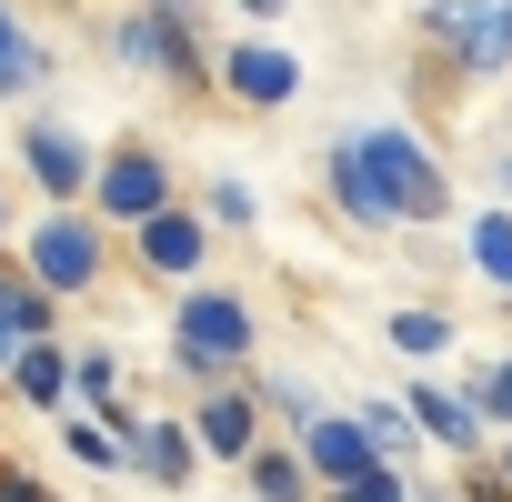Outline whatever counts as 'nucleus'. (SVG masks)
I'll use <instances>...</instances> for the list:
<instances>
[{
  "label": "nucleus",
  "mask_w": 512,
  "mask_h": 502,
  "mask_svg": "<svg viewBox=\"0 0 512 502\" xmlns=\"http://www.w3.org/2000/svg\"><path fill=\"white\" fill-rule=\"evenodd\" d=\"M21 251V221H11V191H0V262H11Z\"/></svg>",
  "instance_id": "33"
},
{
  "label": "nucleus",
  "mask_w": 512,
  "mask_h": 502,
  "mask_svg": "<svg viewBox=\"0 0 512 502\" xmlns=\"http://www.w3.org/2000/svg\"><path fill=\"white\" fill-rule=\"evenodd\" d=\"M61 312H71V302H61V292H41V282L21 272V251H11V262H0V322H11L21 342H51V332H61Z\"/></svg>",
  "instance_id": "20"
},
{
  "label": "nucleus",
  "mask_w": 512,
  "mask_h": 502,
  "mask_svg": "<svg viewBox=\"0 0 512 502\" xmlns=\"http://www.w3.org/2000/svg\"><path fill=\"white\" fill-rule=\"evenodd\" d=\"M462 262H472V282H482L492 302H512V201H482V211L462 221Z\"/></svg>",
  "instance_id": "18"
},
{
  "label": "nucleus",
  "mask_w": 512,
  "mask_h": 502,
  "mask_svg": "<svg viewBox=\"0 0 512 502\" xmlns=\"http://www.w3.org/2000/svg\"><path fill=\"white\" fill-rule=\"evenodd\" d=\"M492 462H502V482H512V432H502V442H492Z\"/></svg>",
  "instance_id": "34"
},
{
  "label": "nucleus",
  "mask_w": 512,
  "mask_h": 502,
  "mask_svg": "<svg viewBox=\"0 0 512 502\" xmlns=\"http://www.w3.org/2000/svg\"><path fill=\"white\" fill-rule=\"evenodd\" d=\"M482 201H512V141L482 151Z\"/></svg>",
  "instance_id": "29"
},
{
  "label": "nucleus",
  "mask_w": 512,
  "mask_h": 502,
  "mask_svg": "<svg viewBox=\"0 0 512 502\" xmlns=\"http://www.w3.org/2000/svg\"><path fill=\"white\" fill-rule=\"evenodd\" d=\"M352 412H362V432H372L392 462H422V452H432V442H422V422H412V402H402V382H392V392H362Z\"/></svg>",
  "instance_id": "21"
},
{
  "label": "nucleus",
  "mask_w": 512,
  "mask_h": 502,
  "mask_svg": "<svg viewBox=\"0 0 512 502\" xmlns=\"http://www.w3.org/2000/svg\"><path fill=\"white\" fill-rule=\"evenodd\" d=\"M382 352H402L412 372H432V362L462 352V312H452V302H392V312H382Z\"/></svg>",
  "instance_id": "16"
},
{
  "label": "nucleus",
  "mask_w": 512,
  "mask_h": 502,
  "mask_svg": "<svg viewBox=\"0 0 512 502\" xmlns=\"http://www.w3.org/2000/svg\"><path fill=\"white\" fill-rule=\"evenodd\" d=\"M322 502H412V462H382V472H362V482H332Z\"/></svg>",
  "instance_id": "26"
},
{
  "label": "nucleus",
  "mask_w": 512,
  "mask_h": 502,
  "mask_svg": "<svg viewBox=\"0 0 512 502\" xmlns=\"http://www.w3.org/2000/svg\"><path fill=\"white\" fill-rule=\"evenodd\" d=\"M292 442H302V462L322 472V492H332V482H362V472H382V462H392V452L362 432V412H352V402H332V412H322V422H302Z\"/></svg>",
  "instance_id": "14"
},
{
  "label": "nucleus",
  "mask_w": 512,
  "mask_h": 502,
  "mask_svg": "<svg viewBox=\"0 0 512 502\" xmlns=\"http://www.w3.org/2000/svg\"><path fill=\"white\" fill-rule=\"evenodd\" d=\"M302 51L292 41H272V31H231L221 41V111H241V121H282V111H302Z\"/></svg>",
  "instance_id": "8"
},
{
  "label": "nucleus",
  "mask_w": 512,
  "mask_h": 502,
  "mask_svg": "<svg viewBox=\"0 0 512 502\" xmlns=\"http://www.w3.org/2000/svg\"><path fill=\"white\" fill-rule=\"evenodd\" d=\"M161 362L181 392H211L231 372H262V302H251L241 282H191L171 292L161 312Z\"/></svg>",
  "instance_id": "1"
},
{
  "label": "nucleus",
  "mask_w": 512,
  "mask_h": 502,
  "mask_svg": "<svg viewBox=\"0 0 512 502\" xmlns=\"http://www.w3.org/2000/svg\"><path fill=\"white\" fill-rule=\"evenodd\" d=\"M342 131H352V151H362V171H372V191H382L392 231H442V221H452V161L432 151V131H422V121L362 111V121H342Z\"/></svg>",
  "instance_id": "4"
},
{
  "label": "nucleus",
  "mask_w": 512,
  "mask_h": 502,
  "mask_svg": "<svg viewBox=\"0 0 512 502\" xmlns=\"http://www.w3.org/2000/svg\"><path fill=\"white\" fill-rule=\"evenodd\" d=\"M11 161H21V181H31L41 201H91V181H101V141H91L71 111H21Z\"/></svg>",
  "instance_id": "9"
},
{
  "label": "nucleus",
  "mask_w": 512,
  "mask_h": 502,
  "mask_svg": "<svg viewBox=\"0 0 512 502\" xmlns=\"http://www.w3.org/2000/svg\"><path fill=\"white\" fill-rule=\"evenodd\" d=\"M181 201V161H171V141H151V131H121V141H101V181H91V211L111 221V231H141L151 211H171Z\"/></svg>",
  "instance_id": "7"
},
{
  "label": "nucleus",
  "mask_w": 512,
  "mask_h": 502,
  "mask_svg": "<svg viewBox=\"0 0 512 502\" xmlns=\"http://www.w3.org/2000/svg\"><path fill=\"white\" fill-rule=\"evenodd\" d=\"M51 71H61V51L21 21V0H0V111H41Z\"/></svg>",
  "instance_id": "15"
},
{
  "label": "nucleus",
  "mask_w": 512,
  "mask_h": 502,
  "mask_svg": "<svg viewBox=\"0 0 512 502\" xmlns=\"http://www.w3.org/2000/svg\"><path fill=\"white\" fill-rule=\"evenodd\" d=\"M452 492H462V502H512V482H502L492 452H482V462H452Z\"/></svg>",
  "instance_id": "28"
},
{
  "label": "nucleus",
  "mask_w": 512,
  "mask_h": 502,
  "mask_svg": "<svg viewBox=\"0 0 512 502\" xmlns=\"http://www.w3.org/2000/svg\"><path fill=\"white\" fill-rule=\"evenodd\" d=\"M51 432H61V462H71V472H91V482H121V472H131V442H121L111 422H91V412H61Z\"/></svg>",
  "instance_id": "19"
},
{
  "label": "nucleus",
  "mask_w": 512,
  "mask_h": 502,
  "mask_svg": "<svg viewBox=\"0 0 512 502\" xmlns=\"http://www.w3.org/2000/svg\"><path fill=\"white\" fill-rule=\"evenodd\" d=\"M0 502H71L41 462H21V452H0Z\"/></svg>",
  "instance_id": "27"
},
{
  "label": "nucleus",
  "mask_w": 512,
  "mask_h": 502,
  "mask_svg": "<svg viewBox=\"0 0 512 502\" xmlns=\"http://www.w3.org/2000/svg\"><path fill=\"white\" fill-rule=\"evenodd\" d=\"M231 482H241V502H322V472L302 462V442H292V432H272L262 452L231 472Z\"/></svg>",
  "instance_id": "17"
},
{
  "label": "nucleus",
  "mask_w": 512,
  "mask_h": 502,
  "mask_svg": "<svg viewBox=\"0 0 512 502\" xmlns=\"http://www.w3.org/2000/svg\"><path fill=\"white\" fill-rule=\"evenodd\" d=\"M462 382H472V402L492 412V432H512V352H492V362H472Z\"/></svg>",
  "instance_id": "24"
},
{
  "label": "nucleus",
  "mask_w": 512,
  "mask_h": 502,
  "mask_svg": "<svg viewBox=\"0 0 512 502\" xmlns=\"http://www.w3.org/2000/svg\"><path fill=\"white\" fill-rule=\"evenodd\" d=\"M402 402H412V422H422V442H432V462H482L502 432H492V412L472 402V382H442V372H412L402 382Z\"/></svg>",
  "instance_id": "11"
},
{
  "label": "nucleus",
  "mask_w": 512,
  "mask_h": 502,
  "mask_svg": "<svg viewBox=\"0 0 512 502\" xmlns=\"http://www.w3.org/2000/svg\"><path fill=\"white\" fill-rule=\"evenodd\" d=\"M221 241H231V231L181 191L171 211H151L141 231H121V262H131V282H151V292H191V282H211Z\"/></svg>",
  "instance_id": "6"
},
{
  "label": "nucleus",
  "mask_w": 512,
  "mask_h": 502,
  "mask_svg": "<svg viewBox=\"0 0 512 502\" xmlns=\"http://www.w3.org/2000/svg\"><path fill=\"white\" fill-rule=\"evenodd\" d=\"M181 412H191V432H201V452H211V472H241L251 452L272 442V412H262V382H251V372H231V382H211V392H191Z\"/></svg>",
  "instance_id": "10"
},
{
  "label": "nucleus",
  "mask_w": 512,
  "mask_h": 502,
  "mask_svg": "<svg viewBox=\"0 0 512 502\" xmlns=\"http://www.w3.org/2000/svg\"><path fill=\"white\" fill-rule=\"evenodd\" d=\"M101 61L121 81H151L171 101H221V51H211V21H171V11H141V0H121V11L101 21Z\"/></svg>",
  "instance_id": "2"
},
{
  "label": "nucleus",
  "mask_w": 512,
  "mask_h": 502,
  "mask_svg": "<svg viewBox=\"0 0 512 502\" xmlns=\"http://www.w3.org/2000/svg\"><path fill=\"white\" fill-rule=\"evenodd\" d=\"M21 352H31V342H21L11 322H0V392H11V372H21Z\"/></svg>",
  "instance_id": "31"
},
{
  "label": "nucleus",
  "mask_w": 512,
  "mask_h": 502,
  "mask_svg": "<svg viewBox=\"0 0 512 502\" xmlns=\"http://www.w3.org/2000/svg\"><path fill=\"white\" fill-rule=\"evenodd\" d=\"M141 11H171V21H211V0H141Z\"/></svg>",
  "instance_id": "32"
},
{
  "label": "nucleus",
  "mask_w": 512,
  "mask_h": 502,
  "mask_svg": "<svg viewBox=\"0 0 512 502\" xmlns=\"http://www.w3.org/2000/svg\"><path fill=\"white\" fill-rule=\"evenodd\" d=\"M512 71V0H422L412 11V91H482Z\"/></svg>",
  "instance_id": "3"
},
{
  "label": "nucleus",
  "mask_w": 512,
  "mask_h": 502,
  "mask_svg": "<svg viewBox=\"0 0 512 502\" xmlns=\"http://www.w3.org/2000/svg\"><path fill=\"white\" fill-rule=\"evenodd\" d=\"M231 11H241L251 31H272V21H292V11H302V0H231Z\"/></svg>",
  "instance_id": "30"
},
{
  "label": "nucleus",
  "mask_w": 512,
  "mask_h": 502,
  "mask_svg": "<svg viewBox=\"0 0 512 502\" xmlns=\"http://www.w3.org/2000/svg\"><path fill=\"white\" fill-rule=\"evenodd\" d=\"M201 472H211V452H201L191 412H151V422H141V442H131V482H141V492H161V502H181Z\"/></svg>",
  "instance_id": "12"
},
{
  "label": "nucleus",
  "mask_w": 512,
  "mask_h": 502,
  "mask_svg": "<svg viewBox=\"0 0 512 502\" xmlns=\"http://www.w3.org/2000/svg\"><path fill=\"white\" fill-rule=\"evenodd\" d=\"M0 402H11V412H31V422H61V412H81V342H61V332H51V342H31Z\"/></svg>",
  "instance_id": "13"
},
{
  "label": "nucleus",
  "mask_w": 512,
  "mask_h": 502,
  "mask_svg": "<svg viewBox=\"0 0 512 502\" xmlns=\"http://www.w3.org/2000/svg\"><path fill=\"white\" fill-rule=\"evenodd\" d=\"M201 211H211L231 241H241V231H262V191H251L241 171H211V181H201Z\"/></svg>",
  "instance_id": "23"
},
{
  "label": "nucleus",
  "mask_w": 512,
  "mask_h": 502,
  "mask_svg": "<svg viewBox=\"0 0 512 502\" xmlns=\"http://www.w3.org/2000/svg\"><path fill=\"white\" fill-rule=\"evenodd\" d=\"M21 272L81 312V302H101L131 262H121V231H111L91 201H41V211L21 221Z\"/></svg>",
  "instance_id": "5"
},
{
  "label": "nucleus",
  "mask_w": 512,
  "mask_h": 502,
  "mask_svg": "<svg viewBox=\"0 0 512 502\" xmlns=\"http://www.w3.org/2000/svg\"><path fill=\"white\" fill-rule=\"evenodd\" d=\"M262 382V412H272V432H302V422H322L332 412V392L312 382V372H251Z\"/></svg>",
  "instance_id": "22"
},
{
  "label": "nucleus",
  "mask_w": 512,
  "mask_h": 502,
  "mask_svg": "<svg viewBox=\"0 0 512 502\" xmlns=\"http://www.w3.org/2000/svg\"><path fill=\"white\" fill-rule=\"evenodd\" d=\"M101 392H131V362H121V342H81V402H101Z\"/></svg>",
  "instance_id": "25"
}]
</instances>
